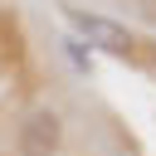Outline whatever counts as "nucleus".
<instances>
[{"instance_id":"obj_1","label":"nucleus","mask_w":156,"mask_h":156,"mask_svg":"<svg viewBox=\"0 0 156 156\" xmlns=\"http://www.w3.org/2000/svg\"><path fill=\"white\" fill-rule=\"evenodd\" d=\"M58 141H63V122L54 107H34L24 122H20V156H58Z\"/></svg>"},{"instance_id":"obj_3","label":"nucleus","mask_w":156,"mask_h":156,"mask_svg":"<svg viewBox=\"0 0 156 156\" xmlns=\"http://www.w3.org/2000/svg\"><path fill=\"white\" fill-rule=\"evenodd\" d=\"M5 63H20V24L10 15H0V68Z\"/></svg>"},{"instance_id":"obj_2","label":"nucleus","mask_w":156,"mask_h":156,"mask_svg":"<svg viewBox=\"0 0 156 156\" xmlns=\"http://www.w3.org/2000/svg\"><path fill=\"white\" fill-rule=\"evenodd\" d=\"M63 15H68V24L88 39V44H98V49H107V54H132V34L122 29V24H112V20H102V15H88V10H78V5H63Z\"/></svg>"}]
</instances>
